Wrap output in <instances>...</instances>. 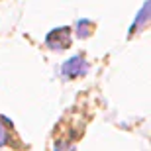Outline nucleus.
Masks as SVG:
<instances>
[{"mask_svg":"<svg viewBox=\"0 0 151 151\" xmlns=\"http://www.w3.org/2000/svg\"><path fill=\"white\" fill-rule=\"evenodd\" d=\"M47 45L51 49H67L71 45V29L69 28H59L53 29L47 35Z\"/></svg>","mask_w":151,"mask_h":151,"instance_id":"1","label":"nucleus"},{"mask_svg":"<svg viewBox=\"0 0 151 151\" xmlns=\"http://www.w3.org/2000/svg\"><path fill=\"white\" fill-rule=\"evenodd\" d=\"M86 69H88V63L84 61L81 55L73 57V59H69L65 65H63V75L69 78H75V77H83L86 73Z\"/></svg>","mask_w":151,"mask_h":151,"instance_id":"2","label":"nucleus"},{"mask_svg":"<svg viewBox=\"0 0 151 151\" xmlns=\"http://www.w3.org/2000/svg\"><path fill=\"white\" fill-rule=\"evenodd\" d=\"M10 124L6 122L4 118H0V145H6L10 141Z\"/></svg>","mask_w":151,"mask_h":151,"instance_id":"3","label":"nucleus"},{"mask_svg":"<svg viewBox=\"0 0 151 151\" xmlns=\"http://www.w3.org/2000/svg\"><path fill=\"white\" fill-rule=\"evenodd\" d=\"M86 28L90 29V26H88V22H86V20H83V22H78V28H77V32H78V35H81V37H84V35H88Z\"/></svg>","mask_w":151,"mask_h":151,"instance_id":"4","label":"nucleus"}]
</instances>
